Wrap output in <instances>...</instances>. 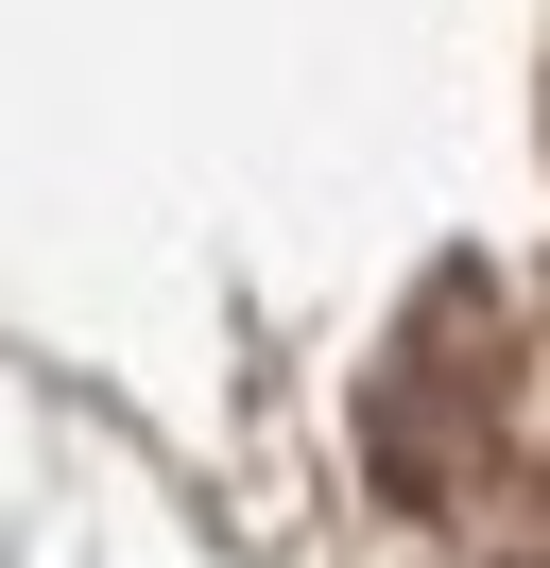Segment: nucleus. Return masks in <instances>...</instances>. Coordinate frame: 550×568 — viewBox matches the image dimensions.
<instances>
[]
</instances>
